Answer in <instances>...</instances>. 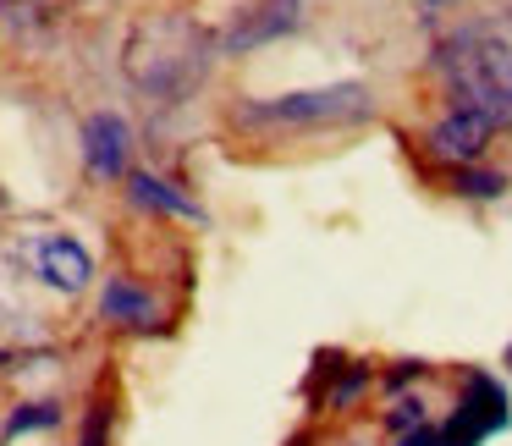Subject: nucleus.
<instances>
[{
	"label": "nucleus",
	"instance_id": "6",
	"mask_svg": "<svg viewBox=\"0 0 512 446\" xmlns=\"http://www.w3.org/2000/svg\"><path fill=\"white\" fill-rule=\"evenodd\" d=\"M298 23H303V0H259L243 23L226 28L221 50L226 56H243V50H259V45H270V39L292 34Z\"/></svg>",
	"mask_w": 512,
	"mask_h": 446
},
{
	"label": "nucleus",
	"instance_id": "9",
	"mask_svg": "<svg viewBox=\"0 0 512 446\" xmlns=\"http://www.w3.org/2000/svg\"><path fill=\"white\" fill-rule=\"evenodd\" d=\"M127 188H133V199L144 204V210H166V215H182V221H204V210L188 199V193H177L171 182L149 177V171H133V177H127Z\"/></svg>",
	"mask_w": 512,
	"mask_h": 446
},
{
	"label": "nucleus",
	"instance_id": "13",
	"mask_svg": "<svg viewBox=\"0 0 512 446\" xmlns=\"http://www.w3.org/2000/svg\"><path fill=\"white\" fill-rule=\"evenodd\" d=\"M424 424H430V413H424L419 397H397L386 408V430L397 435V441H402V435H413V430H424Z\"/></svg>",
	"mask_w": 512,
	"mask_h": 446
},
{
	"label": "nucleus",
	"instance_id": "14",
	"mask_svg": "<svg viewBox=\"0 0 512 446\" xmlns=\"http://www.w3.org/2000/svg\"><path fill=\"white\" fill-rule=\"evenodd\" d=\"M364 386H369V369H364V364H342V380L331 386L325 408H353V402L364 397Z\"/></svg>",
	"mask_w": 512,
	"mask_h": 446
},
{
	"label": "nucleus",
	"instance_id": "12",
	"mask_svg": "<svg viewBox=\"0 0 512 446\" xmlns=\"http://www.w3.org/2000/svg\"><path fill=\"white\" fill-rule=\"evenodd\" d=\"M50 424H61V408L56 402H23V408L6 419V441H17V435H28V430H50Z\"/></svg>",
	"mask_w": 512,
	"mask_h": 446
},
{
	"label": "nucleus",
	"instance_id": "10",
	"mask_svg": "<svg viewBox=\"0 0 512 446\" xmlns=\"http://www.w3.org/2000/svg\"><path fill=\"white\" fill-rule=\"evenodd\" d=\"M100 314L116 325H155V298L144 287H133V281H111L100 298Z\"/></svg>",
	"mask_w": 512,
	"mask_h": 446
},
{
	"label": "nucleus",
	"instance_id": "4",
	"mask_svg": "<svg viewBox=\"0 0 512 446\" xmlns=\"http://www.w3.org/2000/svg\"><path fill=\"white\" fill-rule=\"evenodd\" d=\"M512 408H507V391L496 386L490 375H468L463 402L452 408V419L441 424V446H479L485 435L507 430Z\"/></svg>",
	"mask_w": 512,
	"mask_h": 446
},
{
	"label": "nucleus",
	"instance_id": "3",
	"mask_svg": "<svg viewBox=\"0 0 512 446\" xmlns=\"http://www.w3.org/2000/svg\"><path fill=\"white\" fill-rule=\"evenodd\" d=\"M375 111L369 83H331V89H298L276 100L237 105V127H347Z\"/></svg>",
	"mask_w": 512,
	"mask_h": 446
},
{
	"label": "nucleus",
	"instance_id": "16",
	"mask_svg": "<svg viewBox=\"0 0 512 446\" xmlns=\"http://www.w3.org/2000/svg\"><path fill=\"white\" fill-rule=\"evenodd\" d=\"M419 375H424V364H419V358H402V369H391V380H386V386H391V391H402L408 380H419Z\"/></svg>",
	"mask_w": 512,
	"mask_h": 446
},
{
	"label": "nucleus",
	"instance_id": "1",
	"mask_svg": "<svg viewBox=\"0 0 512 446\" xmlns=\"http://www.w3.org/2000/svg\"><path fill=\"white\" fill-rule=\"evenodd\" d=\"M435 72L463 111L512 127V17H474L435 50Z\"/></svg>",
	"mask_w": 512,
	"mask_h": 446
},
{
	"label": "nucleus",
	"instance_id": "7",
	"mask_svg": "<svg viewBox=\"0 0 512 446\" xmlns=\"http://www.w3.org/2000/svg\"><path fill=\"white\" fill-rule=\"evenodd\" d=\"M490 133H496V127H490L485 116H474V111H463V105H452V111H446L441 122L430 127V149H435L441 160H452V166H479V155H485Z\"/></svg>",
	"mask_w": 512,
	"mask_h": 446
},
{
	"label": "nucleus",
	"instance_id": "15",
	"mask_svg": "<svg viewBox=\"0 0 512 446\" xmlns=\"http://www.w3.org/2000/svg\"><path fill=\"white\" fill-rule=\"evenodd\" d=\"M105 430H111V419H105V408H94L89 419H83V441L78 446H105Z\"/></svg>",
	"mask_w": 512,
	"mask_h": 446
},
{
	"label": "nucleus",
	"instance_id": "2",
	"mask_svg": "<svg viewBox=\"0 0 512 446\" xmlns=\"http://www.w3.org/2000/svg\"><path fill=\"white\" fill-rule=\"evenodd\" d=\"M210 56H215V39L193 17L160 12L133 28V39L122 50V67L155 100H188L204 83V72H210Z\"/></svg>",
	"mask_w": 512,
	"mask_h": 446
},
{
	"label": "nucleus",
	"instance_id": "19",
	"mask_svg": "<svg viewBox=\"0 0 512 446\" xmlns=\"http://www.w3.org/2000/svg\"><path fill=\"white\" fill-rule=\"evenodd\" d=\"M507 369H512V347H507Z\"/></svg>",
	"mask_w": 512,
	"mask_h": 446
},
{
	"label": "nucleus",
	"instance_id": "11",
	"mask_svg": "<svg viewBox=\"0 0 512 446\" xmlns=\"http://www.w3.org/2000/svg\"><path fill=\"white\" fill-rule=\"evenodd\" d=\"M452 188L463 193V199H479V204H490V199H501V193H507L512 182H507V171H490V166H457Z\"/></svg>",
	"mask_w": 512,
	"mask_h": 446
},
{
	"label": "nucleus",
	"instance_id": "8",
	"mask_svg": "<svg viewBox=\"0 0 512 446\" xmlns=\"http://www.w3.org/2000/svg\"><path fill=\"white\" fill-rule=\"evenodd\" d=\"M34 265H39V281H45V287H56V292H83V287H89V276H94L89 248H83L78 237H67V232L39 237Z\"/></svg>",
	"mask_w": 512,
	"mask_h": 446
},
{
	"label": "nucleus",
	"instance_id": "5",
	"mask_svg": "<svg viewBox=\"0 0 512 446\" xmlns=\"http://www.w3.org/2000/svg\"><path fill=\"white\" fill-rule=\"evenodd\" d=\"M127 160H133V133L116 111H94L83 122V166L94 171L100 182L127 177Z\"/></svg>",
	"mask_w": 512,
	"mask_h": 446
},
{
	"label": "nucleus",
	"instance_id": "17",
	"mask_svg": "<svg viewBox=\"0 0 512 446\" xmlns=\"http://www.w3.org/2000/svg\"><path fill=\"white\" fill-rule=\"evenodd\" d=\"M342 446H369V441H342Z\"/></svg>",
	"mask_w": 512,
	"mask_h": 446
},
{
	"label": "nucleus",
	"instance_id": "18",
	"mask_svg": "<svg viewBox=\"0 0 512 446\" xmlns=\"http://www.w3.org/2000/svg\"><path fill=\"white\" fill-rule=\"evenodd\" d=\"M424 6H446V0H424Z\"/></svg>",
	"mask_w": 512,
	"mask_h": 446
}]
</instances>
